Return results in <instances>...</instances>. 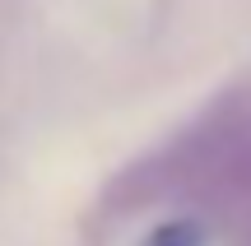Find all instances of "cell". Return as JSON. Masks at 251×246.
Wrapping results in <instances>:
<instances>
[{
  "instance_id": "1",
  "label": "cell",
  "mask_w": 251,
  "mask_h": 246,
  "mask_svg": "<svg viewBox=\"0 0 251 246\" xmlns=\"http://www.w3.org/2000/svg\"><path fill=\"white\" fill-rule=\"evenodd\" d=\"M140 246H209V228L191 214H177V219H163L158 228H149Z\"/></svg>"
}]
</instances>
